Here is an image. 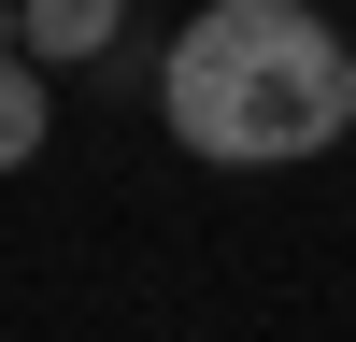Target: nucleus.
I'll use <instances>...</instances> for the list:
<instances>
[{
    "label": "nucleus",
    "mask_w": 356,
    "mask_h": 342,
    "mask_svg": "<svg viewBox=\"0 0 356 342\" xmlns=\"http://www.w3.org/2000/svg\"><path fill=\"white\" fill-rule=\"evenodd\" d=\"M43 114H57V86L29 72V57H0V171H29V157H43Z\"/></svg>",
    "instance_id": "7ed1b4c3"
},
{
    "label": "nucleus",
    "mask_w": 356,
    "mask_h": 342,
    "mask_svg": "<svg viewBox=\"0 0 356 342\" xmlns=\"http://www.w3.org/2000/svg\"><path fill=\"white\" fill-rule=\"evenodd\" d=\"M114 15H129V0H29L15 43H29V72H72V57H100V43H114Z\"/></svg>",
    "instance_id": "f03ea898"
},
{
    "label": "nucleus",
    "mask_w": 356,
    "mask_h": 342,
    "mask_svg": "<svg viewBox=\"0 0 356 342\" xmlns=\"http://www.w3.org/2000/svg\"><path fill=\"white\" fill-rule=\"evenodd\" d=\"M157 114L214 171H285V157H328L356 129V57H342V28L314 0H214L171 43Z\"/></svg>",
    "instance_id": "f257e3e1"
}]
</instances>
